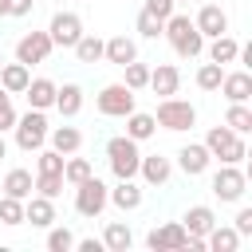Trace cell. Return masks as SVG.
<instances>
[{
    "label": "cell",
    "instance_id": "30",
    "mask_svg": "<svg viewBox=\"0 0 252 252\" xmlns=\"http://www.w3.org/2000/svg\"><path fill=\"white\" fill-rule=\"evenodd\" d=\"M224 126H228L232 134H248V130H252V110H248L244 102H228V110H224Z\"/></svg>",
    "mask_w": 252,
    "mask_h": 252
},
{
    "label": "cell",
    "instance_id": "23",
    "mask_svg": "<svg viewBox=\"0 0 252 252\" xmlns=\"http://www.w3.org/2000/svg\"><path fill=\"white\" fill-rule=\"evenodd\" d=\"M205 248H213V252H236V248H240V232L217 220V224L205 232Z\"/></svg>",
    "mask_w": 252,
    "mask_h": 252
},
{
    "label": "cell",
    "instance_id": "45",
    "mask_svg": "<svg viewBox=\"0 0 252 252\" xmlns=\"http://www.w3.org/2000/svg\"><path fill=\"white\" fill-rule=\"evenodd\" d=\"M8 158V142H4V134H0V161Z\"/></svg>",
    "mask_w": 252,
    "mask_h": 252
},
{
    "label": "cell",
    "instance_id": "29",
    "mask_svg": "<svg viewBox=\"0 0 252 252\" xmlns=\"http://www.w3.org/2000/svg\"><path fill=\"white\" fill-rule=\"evenodd\" d=\"M154 130H158L154 114H142V110H130V114H126V138L146 142V138H154Z\"/></svg>",
    "mask_w": 252,
    "mask_h": 252
},
{
    "label": "cell",
    "instance_id": "48",
    "mask_svg": "<svg viewBox=\"0 0 252 252\" xmlns=\"http://www.w3.org/2000/svg\"><path fill=\"white\" fill-rule=\"evenodd\" d=\"M173 4H185V0H173Z\"/></svg>",
    "mask_w": 252,
    "mask_h": 252
},
{
    "label": "cell",
    "instance_id": "31",
    "mask_svg": "<svg viewBox=\"0 0 252 252\" xmlns=\"http://www.w3.org/2000/svg\"><path fill=\"white\" fill-rule=\"evenodd\" d=\"M71 51L79 55V63H102V39H98V35H87V32H83Z\"/></svg>",
    "mask_w": 252,
    "mask_h": 252
},
{
    "label": "cell",
    "instance_id": "14",
    "mask_svg": "<svg viewBox=\"0 0 252 252\" xmlns=\"http://www.w3.org/2000/svg\"><path fill=\"white\" fill-rule=\"evenodd\" d=\"M193 24H197V32H201L205 39H213V35H224V32H228V12H224L220 4H205Z\"/></svg>",
    "mask_w": 252,
    "mask_h": 252
},
{
    "label": "cell",
    "instance_id": "43",
    "mask_svg": "<svg viewBox=\"0 0 252 252\" xmlns=\"http://www.w3.org/2000/svg\"><path fill=\"white\" fill-rule=\"evenodd\" d=\"M35 0H8V16H32Z\"/></svg>",
    "mask_w": 252,
    "mask_h": 252
},
{
    "label": "cell",
    "instance_id": "27",
    "mask_svg": "<svg viewBox=\"0 0 252 252\" xmlns=\"http://www.w3.org/2000/svg\"><path fill=\"white\" fill-rule=\"evenodd\" d=\"M134 244V232H130V224H122V220H110L106 228H102V248H110V252H126Z\"/></svg>",
    "mask_w": 252,
    "mask_h": 252
},
{
    "label": "cell",
    "instance_id": "17",
    "mask_svg": "<svg viewBox=\"0 0 252 252\" xmlns=\"http://www.w3.org/2000/svg\"><path fill=\"white\" fill-rule=\"evenodd\" d=\"M228 102H248L252 98V75L248 71H224V79H220V87H217Z\"/></svg>",
    "mask_w": 252,
    "mask_h": 252
},
{
    "label": "cell",
    "instance_id": "40",
    "mask_svg": "<svg viewBox=\"0 0 252 252\" xmlns=\"http://www.w3.org/2000/svg\"><path fill=\"white\" fill-rule=\"evenodd\" d=\"M142 8H146L150 16H158L161 24H165V20H169V16L177 12V4H173V0H142Z\"/></svg>",
    "mask_w": 252,
    "mask_h": 252
},
{
    "label": "cell",
    "instance_id": "49",
    "mask_svg": "<svg viewBox=\"0 0 252 252\" xmlns=\"http://www.w3.org/2000/svg\"><path fill=\"white\" fill-rule=\"evenodd\" d=\"M0 63H4V55H0Z\"/></svg>",
    "mask_w": 252,
    "mask_h": 252
},
{
    "label": "cell",
    "instance_id": "28",
    "mask_svg": "<svg viewBox=\"0 0 252 252\" xmlns=\"http://www.w3.org/2000/svg\"><path fill=\"white\" fill-rule=\"evenodd\" d=\"M236 55H240V43H236L228 32H224V35H213V43H209V59H213V63L224 67V63H236Z\"/></svg>",
    "mask_w": 252,
    "mask_h": 252
},
{
    "label": "cell",
    "instance_id": "37",
    "mask_svg": "<svg viewBox=\"0 0 252 252\" xmlns=\"http://www.w3.org/2000/svg\"><path fill=\"white\" fill-rule=\"evenodd\" d=\"M35 193L55 201V197L63 193V173H35Z\"/></svg>",
    "mask_w": 252,
    "mask_h": 252
},
{
    "label": "cell",
    "instance_id": "7",
    "mask_svg": "<svg viewBox=\"0 0 252 252\" xmlns=\"http://www.w3.org/2000/svg\"><path fill=\"white\" fill-rule=\"evenodd\" d=\"M244 189H248L244 169H240V165H224V161H220V169L213 173V193H217L224 205H236V201L244 197Z\"/></svg>",
    "mask_w": 252,
    "mask_h": 252
},
{
    "label": "cell",
    "instance_id": "1",
    "mask_svg": "<svg viewBox=\"0 0 252 252\" xmlns=\"http://www.w3.org/2000/svg\"><path fill=\"white\" fill-rule=\"evenodd\" d=\"M161 35L169 39V47H173L181 59H197V55L205 51V35H201L197 24H193L189 16H181V12H173V16L161 24Z\"/></svg>",
    "mask_w": 252,
    "mask_h": 252
},
{
    "label": "cell",
    "instance_id": "18",
    "mask_svg": "<svg viewBox=\"0 0 252 252\" xmlns=\"http://www.w3.org/2000/svg\"><path fill=\"white\" fill-rule=\"evenodd\" d=\"M24 220H32L35 228H51V224H55V201L32 193V197L24 201Z\"/></svg>",
    "mask_w": 252,
    "mask_h": 252
},
{
    "label": "cell",
    "instance_id": "33",
    "mask_svg": "<svg viewBox=\"0 0 252 252\" xmlns=\"http://www.w3.org/2000/svg\"><path fill=\"white\" fill-rule=\"evenodd\" d=\"M220 79H224V67H220V63H213V59H209V63H201V67H197V87H201V91H217V87H220Z\"/></svg>",
    "mask_w": 252,
    "mask_h": 252
},
{
    "label": "cell",
    "instance_id": "6",
    "mask_svg": "<svg viewBox=\"0 0 252 252\" xmlns=\"http://www.w3.org/2000/svg\"><path fill=\"white\" fill-rule=\"evenodd\" d=\"M94 106H98V114H106V118H126L130 110H138V106H134V91H130L126 83L102 87V91L94 94Z\"/></svg>",
    "mask_w": 252,
    "mask_h": 252
},
{
    "label": "cell",
    "instance_id": "21",
    "mask_svg": "<svg viewBox=\"0 0 252 252\" xmlns=\"http://www.w3.org/2000/svg\"><path fill=\"white\" fill-rule=\"evenodd\" d=\"M181 224H185V232H189V236H205V232L217 224V213H213L209 205H189V209H185V217H181Z\"/></svg>",
    "mask_w": 252,
    "mask_h": 252
},
{
    "label": "cell",
    "instance_id": "46",
    "mask_svg": "<svg viewBox=\"0 0 252 252\" xmlns=\"http://www.w3.org/2000/svg\"><path fill=\"white\" fill-rule=\"evenodd\" d=\"M4 16H8V0H0V20H4Z\"/></svg>",
    "mask_w": 252,
    "mask_h": 252
},
{
    "label": "cell",
    "instance_id": "11",
    "mask_svg": "<svg viewBox=\"0 0 252 252\" xmlns=\"http://www.w3.org/2000/svg\"><path fill=\"white\" fill-rule=\"evenodd\" d=\"M55 51V43H51V35L47 32H28V35H20V43H16V59L20 63H43L47 55Z\"/></svg>",
    "mask_w": 252,
    "mask_h": 252
},
{
    "label": "cell",
    "instance_id": "13",
    "mask_svg": "<svg viewBox=\"0 0 252 252\" xmlns=\"http://www.w3.org/2000/svg\"><path fill=\"white\" fill-rule=\"evenodd\" d=\"M106 205H114V209H122V213H134V209L142 205V185H138L134 177H122L114 189H106Z\"/></svg>",
    "mask_w": 252,
    "mask_h": 252
},
{
    "label": "cell",
    "instance_id": "3",
    "mask_svg": "<svg viewBox=\"0 0 252 252\" xmlns=\"http://www.w3.org/2000/svg\"><path fill=\"white\" fill-rule=\"evenodd\" d=\"M154 122L161 126V130H173V134H181V130H193L197 126V106L193 102H185V98H161L158 102V110H154Z\"/></svg>",
    "mask_w": 252,
    "mask_h": 252
},
{
    "label": "cell",
    "instance_id": "4",
    "mask_svg": "<svg viewBox=\"0 0 252 252\" xmlns=\"http://www.w3.org/2000/svg\"><path fill=\"white\" fill-rule=\"evenodd\" d=\"M12 130H16V146H20L24 154H35V150H43L51 126H47V114H43V110H32V106H28V114H20Z\"/></svg>",
    "mask_w": 252,
    "mask_h": 252
},
{
    "label": "cell",
    "instance_id": "25",
    "mask_svg": "<svg viewBox=\"0 0 252 252\" xmlns=\"http://www.w3.org/2000/svg\"><path fill=\"white\" fill-rule=\"evenodd\" d=\"M8 197H20V201H28L32 193H35V177L28 173V169H8L4 173V185H0Z\"/></svg>",
    "mask_w": 252,
    "mask_h": 252
},
{
    "label": "cell",
    "instance_id": "5",
    "mask_svg": "<svg viewBox=\"0 0 252 252\" xmlns=\"http://www.w3.org/2000/svg\"><path fill=\"white\" fill-rule=\"evenodd\" d=\"M106 161H110V173H114L118 181H122V177H138V161H142L138 142L126 138V134L110 138V142H106Z\"/></svg>",
    "mask_w": 252,
    "mask_h": 252
},
{
    "label": "cell",
    "instance_id": "39",
    "mask_svg": "<svg viewBox=\"0 0 252 252\" xmlns=\"http://www.w3.org/2000/svg\"><path fill=\"white\" fill-rule=\"evenodd\" d=\"M134 28H138V35H142V39H158V35H161V20H158V16H150L146 8L138 12Z\"/></svg>",
    "mask_w": 252,
    "mask_h": 252
},
{
    "label": "cell",
    "instance_id": "9",
    "mask_svg": "<svg viewBox=\"0 0 252 252\" xmlns=\"http://www.w3.org/2000/svg\"><path fill=\"white\" fill-rule=\"evenodd\" d=\"M146 244H150L154 252H181V248H189V232H185V224H181V220H169V224L150 228Z\"/></svg>",
    "mask_w": 252,
    "mask_h": 252
},
{
    "label": "cell",
    "instance_id": "8",
    "mask_svg": "<svg viewBox=\"0 0 252 252\" xmlns=\"http://www.w3.org/2000/svg\"><path fill=\"white\" fill-rule=\"evenodd\" d=\"M75 209H79V217H102V209H106V185L94 173L75 185Z\"/></svg>",
    "mask_w": 252,
    "mask_h": 252
},
{
    "label": "cell",
    "instance_id": "19",
    "mask_svg": "<svg viewBox=\"0 0 252 252\" xmlns=\"http://www.w3.org/2000/svg\"><path fill=\"white\" fill-rule=\"evenodd\" d=\"M28 83H32V67L28 63H0V87L8 91V94H24L28 91Z\"/></svg>",
    "mask_w": 252,
    "mask_h": 252
},
{
    "label": "cell",
    "instance_id": "44",
    "mask_svg": "<svg viewBox=\"0 0 252 252\" xmlns=\"http://www.w3.org/2000/svg\"><path fill=\"white\" fill-rule=\"evenodd\" d=\"M79 252H102V240H75Z\"/></svg>",
    "mask_w": 252,
    "mask_h": 252
},
{
    "label": "cell",
    "instance_id": "42",
    "mask_svg": "<svg viewBox=\"0 0 252 252\" xmlns=\"http://www.w3.org/2000/svg\"><path fill=\"white\" fill-rule=\"evenodd\" d=\"M240 236H252V209H240L236 213V224H232Z\"/></svg>",
    "mask_w": 252,
    "mask_h": 252
},
{
    "label": "cell",
    "instance_id": "38",
    "mask_svg": "<svg viewBox=\"0 0 252 252\" xmlns=\"http://www.w3.org/2000/svg\"><path fill=\"white\" fill-rule=\"evenodd\" d=\"M35 173H63V154L59 150H35Z\"/></svg>",
    "mask_w": 252,
    "mask_h": 252
},
{
    "label": "cell",
    "instance_id": "22",
    "mask_svg": "<svg viewBox=\"0 0 252 252\" xmlns=\"http://www.w3.org/2000/svg\"><path fill=\"white\" fill-rule=\"evenodd\" d=\"M55 110H59L63 118H75V114L83 110V87H79V83L55 87Z\"/></svg>",
    "mask_w": 252,
    "mask_h": 252
},
{
    "label": "cell",
    "instance_id": "47",
    "mask_svg": "<svg viewBox=\"0 0 252 252\" xmlns=\"http://www.w3.org/2000/svg\"><path fill=\"white\" fill-rule=\"evenodd\" d=\"M8 98H12V94H8V91H4V87H0V102H8Z\"/></svg>",
    "mask_w": 252,
    "mask_h": 252
},
{
    "label": "cell",
    "instance_id": "32",
    "mask_svg": "<svg viewBox=\"0 0 252 252\" xmlns=\"http://www.w3.org/2000/svg\"><path fill=\"white\" fill-rule=\"evenodd\" d=\"M91 173H94V169H91L87 158H71V154L63 158V181H67V185H79V181H87Z\"/></svg>",
    "mask_w": 252,
    "mask_h": 252
},
{
    "label": "cell",
    "instance_id": "26",
    "mask_svg": "<svg viewBox=\"0 0 252 252\" xmlns=\"http://www.w3.org/2000/svg\"><path fill=\"white\" fill-rule=\"evenodd\" d=\"M24 94H28V106H32V110H47V106H55V83H51V79H32Z\"/></svg>",
    "mask_w": 252,
    "mask_h": 252
},
{
    "label": "cell",
    "instance_id": "12",
    "mask_svg": "<svg viewBox=\"0 0 252 252\" xmlns=\"http://www.w3.org/2000/svg\"><path fill=\"white\" fill-rule=\"evenodd\" d=\"M209 161H213V154L205 150V142H189V146L177 150V165H181L185 177H201L209 169Z\"/></svg>",
    "mask_w": 252,
    "mask_h": 252
},
{
    "label": "cell",
    "instance_id": "24",
    "mask_svg": "<svg viewBox=\"0 0 252 252\" xmlns=\"http://www.w3.org/2000/svg\"><path fill=\"white\" fill-rule=\"evenodd\" d=\"M47 142H51V150H59V154L67 158V154H79L83 134H79L75 126H51V130H47Z\"/></svg>",
    "mask_w": 252,
    "mask_h": 252
},
{
    "label": "cell",
    "instance_id": "36",
    "mask_svg": "<svg viewBox=\"0 0 252 252\" xmlns=\"http://www.w3.org/2000/svg\"><path fill=\"white\" fill-rule=\"evenodd\" d=\"M122 71H126V79H122V83H126L130 91H142V87L150 83V67H146V63H138V59H130Z\"/></svg>",
    "mask_w": 252,
    "mask_h": 252
},
{
    "label": "cell",
    "instance_id": "16",
    "mask_svg": "<svg viewBox=\"0 0 252 252\" xmlns=\"http://www.w3.org/2000/svg\"><path fill=\"white\" fill-rule=\"evenodd\" d=\"M102 59L114 67H126L130 59H138V43L130 35H110V39H102Z\"/></svg>",
    "mask_w": 252,
    "mask_h": 252
},
{
    "label": "cell",
    "instance_id": "2",
    "mask_svg": "<svg viewBox=\"0 0 252 252\" xmlns=\"http://www.w3.org/2000/svg\"><path fill=\"white\" fill-rule=\"evenodd\" d=\"M205 150L213 158H220L224 165H240L248 158V146H244V134H232L228 126H213L205 134Z\"/></svg>",
    "mask_w": 252,
    "mask_h": 252
},
{
    "label": "cell",
    "instance_id": "10",
    "mask_svg": "<svg viewBox=\"0 0 252 252\" xmlns=\"http://www.w3.org/2000/svg\"><path fill=\"white\" fill-rule=\"evenodd\" d=\"M47 35H51L55 47H75L79 35H83V20L75 12H55L51 24H47Z\"/></svg>",
    "mask_w": 252,
    "mask_h": 252
},
{
    "label": "cell",
    "instance_id": "34",
    "mask_svg": "<svg viewBox=\"0 0 252 252\" xmlns=\"http://www.w3.org/2000/svg\"><path fill=\"white\" fill-rule=\"evenodd\" d=\"M47 248H51V252H71V248H75V232L63 228V224H51V228H47Z\"/></svg>",
    "mask_w": 252,
    "mask_h": 252
},
{
    "label": "cell",
    "instance_id": "41",
    "mask_svg": "<svg viewBox=\"0 0 252 252\" xmlns=\"http://www.w3.org/2000/svg\"><path fill=\"white\" fill-rule=\"evenodd\" d=\"M16 118H20V114H16L12 98H8V102H0V134H8V130L16 126Z\"/></svg>",
    "mask_w": 252,
    "mask_h": 252
},
{
    "label": "cell",
    "instance_id": "15",
    "mask_svg": "<svg viewBox=\"0 0 252 252\" xmlns=\"http://www.w3.org/2000/svg\"><path fill=\"white\" fill-rule=\"evenodd\" d=\"M154 94H161V98H169V94H177V87H181V71L173 67V63H158V67H150V83H146Z\"/></svg>",
    "mask_w": 252,
    "mask_h": 252
},
{
    "label": "cell",
    "instance_id": "35",
    "mask_svg": "<svg viewBox=\"0 0 252 252\" xmlns=\"http://www.w3.org/2000/svg\"><path fill=\"white\" fill-rule=\"evenodd\" d=\"M0 224H24V201L20 197H0Z\"/></svg>",
    "mask_w": 252,
    "mask_h": 252
},
{
    "label": "cell",
    "instance_id": "20",
    "mask_svg": "<svg viewBox=\"0 0 252 252\" xmlns=\"http://www.w3.org/2000/svg\"><path fill=\"white\" fill-rule=\"evenodd\" d=\"M138 173H142V181H146V185H165V181H169V173H173V165H169V158L150 154V158H142V161H138Z\"/></svg>",
    "mask_w": 252,
    "mask_h": 252
}]
</instances>
